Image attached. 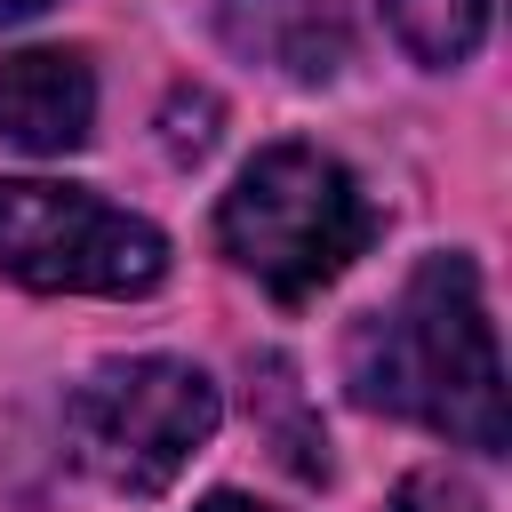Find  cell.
Segmentation results:
<instances>
[{"label":"cell","instance_id":"cell-3","mask_svg":"<svg viewBox=\"0 0 512 512\" xmlns=\"http://www.w3.org/2000/svg\"><path fill=\"white\" fill-rule=\"evenodd\" d=\"M216 424H224L216 384H208L192 360H168V352L104 360V368L80 376L72 400H64L72 456H80L104 488H120V496H160V488H176V472L216 440Z\"/></svg>","mask_w":512,"mask_h":512},{"label":"cell","instance_id":"cell-4","mask_svg":"<svg viewBox=\"0 0 512 512\" xmlns=\"http://www.w3.org/2000/svg\"><path fill=\"white\" fill-rule=\"evenodd\" d=\"M0 272L40 296H144L168 280V240L88 184L0 176Z\"/></svg>","mask_w":512,"mask_h":512},{"label":"cell","instance_id":"cell-6","mask_svg":"<svg viewBox=\"0 0 512 512\" xmlns=\"http://www.w3.org/2000/svg\"><path fill=\"white\" fill-rule=\"evenodd\" d=\"M216 32L232 56L280 72V80H336L352 64V32L336 16V0H216Z\"/></svg>","mask_w":512,"mask_h":512},{"label":"cell","instance_id":"cell-5","mask_svg":"<svg viewBox=\"0 0 512 512\" xmlns=\"http://www.w3.org/2000/svg\"><path fill=\"white\" fill-rule=\"evenodd\" d=\"M96 128V72L72 48H24L0 56V144L64 160Z\"/></svg>","mask_w":512,"mask_h":512},{"label":"cell","instance_id":"cell-11","mask_svg":"<svg viewBox=\"0 0 512 512\" xmlns=\"http://www.w3.org/2000/svg\"><path fill=\"white\" fill-rule=\"evenodd\" d=\"M200 512H272V504H248V496H208Z\"/></svg>","mask_w":512,"mask_h":512},{"label":"cell","instance_id":"cell-8","mask_svg":"<svg viewBox=\"0 0 512 512\" xmlns=\"http://www.w3.org/2000/svg\"><path fill=\"white\" fill-rule=\"evenodd\" d=\"M160 144H168V160H200L216 144V96L208 88H176L168 112H160Z\"/></svg>","mask_w":512,"mask_h":512},{"label":"cell","instance_id":"cell-2","mask_svg":"<svg viewBox=\"0 0 512 512\" xmlns=\"http://www.w3.org/2000/svg\"><path fill=\"white\" fill-rule=\"evenodd\" d=\"M216 240L280 304H304L376 240V208L360 200L352 168L328 160L320 144H264L232 176L216 208Z\"/></svg>","mask_w":512,"mask_h":512},{"label":"cell","instance_id":"cell-1","mask_svg":"<svg viewBox=\"0 0 512 512\" xmlns=\"http://www.w3.org/2000/svg\"><path fill=\"white\" fill-rule=\"evenodd\" d=\"M344 384L360 408L408 416L456 448L496 456L512 440L504 424V360H496V320L480 304L472 256H424L408 288L368 312L344 344Z\"/></svg>","mask_w":512,"mask_h":512},{"label":"cell","instance_id":"cell-7","mask_svg":"<svg viewBox=\"0 0 512 512\" xmlns=\"http://www.w3.org/2000/svg\"><path fill=\"white\" fill-rule=\"evenodd\" d=\"M384 16L416 64H464L488 32V0H384Z\"/></svg>","mask_w":512,"mask_h":512},{"label":"cell","instance_id":"cell-10","mask_svg":"<svg viewBox=\"0 0 512 512\" xmlns=\"http://www.w3.org/2000/svg\"><path fill=\"white\" fill-rule=\"evenodd\" d=\"M48 0H0V24H24V16H40Z\"/></svg>","mask_w":512,"mask_h":512},{"label":"cell","instance_id":"cell-9","mask_svg":"<svg viewBox=\"0 0 512 512\" xmlns=\"http://www.w3.org/2000/svg\"><path fill=\"white\" fill-rule=\"evenodd\" d=\"M384 512H488V504H480V488H472L464 472L432 464V472H408V480L392 488V504H384Z\"/></svg>","mask_w":512,"mask_h":512}]
</instances>
